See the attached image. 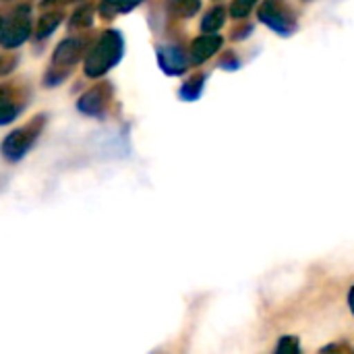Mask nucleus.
Wrapping results in <instances>:
<instances>
[{"mask_svg": "<svg viewBox=\"0 0 354 354\" xmlns=\"http://www.w3.org/2000/svg\"><path fill=\"white\" fill-rule=\"evenodd\" d=\"M112 83L110 81H102L93 87H89L79 100H77V110L85 116H91V118H100L106 114L110 102H112Z\"/></svg>", "mask_w": 354, "mask_h": 354, "instance_id": "423d86ee", "label": "nucleus"}, {"mask_svg": "<svg viewBox=\"0 0 354 354\" xmlns=\"http://www.w3.org/2000/svg\"><path fill=\"white\" fill-rule=\"evenodd\" d=\"M348 307H351V311H353L354 315V286L348 290Z\"/></svg>", "mask_w": 354, "mask_h": 354, "instance_id": "412c9836", "label": "nucleus"}, {"mask_svg": "<svg viewBox=\"0 0 354 354\" xmlns=\"http://www.w3.org/2000/svg\"><path fill=\"white\" fill-rule=\"evenodd\" d=\"M218 66H220V68H226V71H236V68L241 66V62H239L236 54L230 50V52H224V56L218 60Z\"/></svg>", "mask_w": 354, "mask_h": 354, "instance_id": "f3484780", "label": "nucleus"}, {"mask_svg": "<svg viewBox=\"0 0 354 354\" xmlns=\"http://www.w3.org/2000/svg\"><path fill=\"white\" fill-rule=\"evenodd\" d=\"M62 21H64V12L60 8H46L44 15L35 23V29H33L35 39L37 41H44L46 37H50L60 27Z\"/></svg>", "mask_w": 354, "mask_h": 354, "instance_id": "1a4fd4ad", "label": "nucleus"}, {"mask_svg": "<svg viewBox=\"0 0 354 354\" xmlns=\"http://www.w3.org/2000/svg\"><path fill=\"white\" fill-rule=\"evenodd\" d=\"M124 54V37L118 29H106L100 33L93 48L87 52L83 73L89 79H100L112 71Z\"/></svg>", "mask_w": 354, "mask_h": 354, "instance_id": "f257e3e1", "label": "nucleus"}, {"mask_svg": "<svg viewBox=\"0 0 354 354\" xmlns=\"http://www.w3.org/2000/svg\"><path fill=\"white\" fill-rule=\"evenodd\" d=\"M156 58H158V66L168 77H178V75L187 73L189 64H193L191 54L187 56L185 48L178 46V44H162V46H158Z\"/></svg>", "mask_w": 354, "mask_h": 354, "instance_id": "0eeeda50", "label": "nucleus"}, {"mask_svg": "<svg viewBox=\"0 0 354 354\" xmlns=\"http://www.w3.org/2000/svg\"><path fill=\"white\" fill-rule=\"evenodd\" d=\"M141 2H145V0H100L97 12H100V17H104V19H114V17H118V15L131 12V10L137 8Z\"/></svg>", "mask_w": 354, "mask_h": 354, "instance_id": "9d476101", "label": "nucleus"}, {"mask_svg": "<svg viewBox=\"0 0 354 354\" xmlns=\"http://www.w3.org/2000/svg\"><path fill=\"white\" fill-rule=\"evenodd\" d=\"M33 29L31 21V6L29 4H19L12 10L4 12L2 25H0V44L4 50H15L23 46Z\"/></svg>", "mask_w": 354, "mask_h": 354, "instance_id": "20e7f679", "label": "nucleus"}, {"mask_svg": "<svg viewBox=\"0 0 354 354\" xmlns=\"http://www.w3.org/2000/svg\"><path fill=\"white\" fill-rule=\"evenodd\" d=\"M44 124H46V114H37L27 124L10 131L4 137L2 145H0L4 160L6 162H12V164L15 162H21L27 156V151L33 147V143L37 141L39 133L44 131Z\"/></svg>", "mask_w": 354, "mask_h": 354, "instance_id": "7ed1b4c3", "label": "nucleus"}, {"mask_svg": "<svg viewBox=\"0 0 354 354\" xmlns=\"http://www.w3.org/2000/svg\"><path fill=\"white\" fill-rule=\"evenodd\" d=\"M222 44H224V37L218 33H203V35L195 37L191 44V52H189L193 64L207 62L212 56H216L218 50H222Z\"/></svg>", "mask_w": 354, "mask_h": 354, "instance_id": "6e6552de", "label": "nucleus"}, {"mask_svg": "<svg viewBox=\"0 0 354 354\" xmlns=\"http://www.w3.org/2000/svg\"><path fill=\"white\" fill-rule=\"evenodd\" d=\"M89 46V39L85 35H73L64 37L52 52V62L44 75V85L54 87L60 85L73 71V66L83 58L85 50Z\"/></svg>", "mask_w": 354, "mask_h": 354, "instance_id": "f03ea898", "label": "nucleus"}, {"mask_svg": "<svg viewBox=\"0 0 354 354\" xmlns=\"http://www.w3.org/2000/svg\"><path fill=\"white\" fill-rule=\"evenodd\" d=\"M276 353H301V342L299 338L295 336H284L280 338L278 346H276Z\"/></svg>", "mask_w": 354, "mask_h": 354, "instance_id": "dca6fc26", "label": "nucleus"}, {"mask_svg": "<svg viewBox=\"0 0 354 354\" xmlns=\"http://www.w3.org/2000/svg\"><path fill=\"white\" fill-rule=\"evenodd\" d=\"M253 31V25H249V23H245V25H241V27H236V29H232L230 31V39H234V41H243L245 37H249V33Z\"/></svg>", "mask_w": 354, "mask_h": 354, "instance_id": "a211bd4d", "label": "nucleus"}, {"mask_svg": "<svg viewBox=\"0 0 354 354\" xmlns=\"http://www.w3.org/2000/svg\"><path fill=\"white\" fill-rule=\"evenodd\" d=\"M205 81H207V75L205 73H195L191 75L178 89V97L185 100V102H195L201 97L203 93V87H205Z\"/></svg>", "mask_w": 354, "mask_h": 354, "instance_id": "9b49d317", "label": "nucleus"}, {"mask_svg": "<svg viewBox=\"0 0 354 354\" xmlns=\"http://www.w3.org/2000/svg\"><path fill=\"white\" fill-rule=\"evenodd\" d=\"M73 2H79V0H41L39 6L46 10V8H58V6H66V4H73Z\"/></svg>", "mask_w": 354, "mask_h": 354, "instance_id": "6ab92c4d", "label": "nucleus"}, {"mask_svg": "<svg viewBox=\"0 0 354 354\" xmlns=\"http://www.w3.org/2000/svg\"><path fill=\"white\" fill-rule=\"evenodd\" d=\"M261 23H266L274 33L288 37L299 29V19L295 8L286 0H263L257 10Z\"/></svg>", "mask_w": 354, "mask_h": 354, "instance_id": "39448f33", "label": "nucleus"}, {"mask_svg": "<svg viewBox=\"0 0 354 354\" xmlns=\"http://www.w3.org/2000/svg\"><path fill=\"white\" fill-rule=\"evenodd\" d=\"M226 8L224 6H214V8H209L205 15H203V19H201V31L203 33H218L222 27H224V23H226Z\"/></svg>", "mask_w": 354, "mask_h": 354, "instance_id": "ddd939ff", "label": "nucleus"}, {"mask_svg": "<svg viewBox=\"0 0 354 354\" xmlns=\"http://www.w3.org/2000/svg\"><path fill=\"white\" fill-rule=\"evenodd\" d=\"M93 6L91 4H81L68 19V29L71 31H83V29H89L91 23H93Z\"/></svg>", "mask_w": 354, "mask_h": 354, "instance_id": "4468645a", "label": "nucleus"}, {"mask_svg": "<svg viewBox=\"0 0 354 354\" xmlns=\"http://www.w3.org/2000/svg\"><path fill=\"white\" fill-rule=\"evenodd\" d=\"M330 351H351V348H344V346H338V344H330V346L322 348V353H330Z\"/></svg>", "mask_w": 354, "mask_h": 354, "instance_id": "aec40b11", "label": "nucleus"}, {"mask_svg": "<svg viewBox=\"0 0 354 354\" xmlns=\"http://www.w3.org/2000/svg\"><path fill=\"white\" fill-rule=\"evenodd\" d=\"M259 0H232V4H230V17L232 19H247L249 12L253 10V6Z\"/></svg>", "mask_w": 354, "mask_h": 354, "instance_id": "2eb2a0df", "label": "nucleus"}, {"mask_svg": "<svg viewBox=\"0 0 354 354\" xmlns=\"http://www.w3.org/2000/svg\"><path fill=\"white\" fill-rule=\"evenodd\" d=\"M201 0H166V10L176 19H191L199 12Z\"/></svg>", "mask_w": 354, "mask_h": 354, "instance_id": "f8f14e48", "label": "nucleus"}]
</instances>
